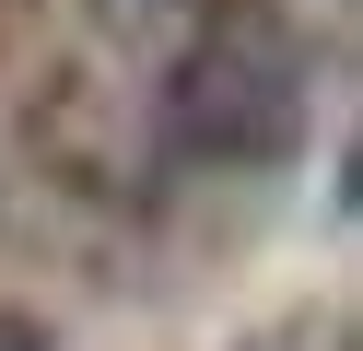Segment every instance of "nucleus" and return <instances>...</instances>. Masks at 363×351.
<instances>
[{
    "instance_id": "f257e3e1",
    "label": "nucleus",
    "mask_w": 363,
    "mask_h": 351,
    "mask_svg": "<svg viewBox=\"0 0 363 351\" xmlns=\"http://www.w3.org/2000/svg\"><path fill=\"white\" fill-rule=\"evenodd\" d=\"M316 129V47L293 12L269 0H211L199 35L164 70V140L176 164H211V176H269L293 164Z\"/></svg>"
},
{
    "instance_id": "f03ea898",
    "label": "nucleus",
    "mask_w": 363,
    "mask_h": 351,
    "mask_svg": "<svg viewBox=\"0 0 363 351\" xmlns=\"http://www.w3.org/2000/svg\"><path fill=\"white\" fill-rule=\"evenodd\" d=\"M0 351H48V328H35V316H0Z\"/></svg>"
},
{
    "instance_id": "7ed1b4c3",
    "label": "nucleus",
    "mask_w": 363,
    "mask_h": 351,
    "mask_svg": "<svg viewBox=\"0 0 363 351\" xmlns=\"http://www.w3.org/2000/svg\"><path fill=\"white\" fill-rule=\"evenodd\" d=\"M176 12H211V0H176Z\"/></svg>"
}]
</instances>
